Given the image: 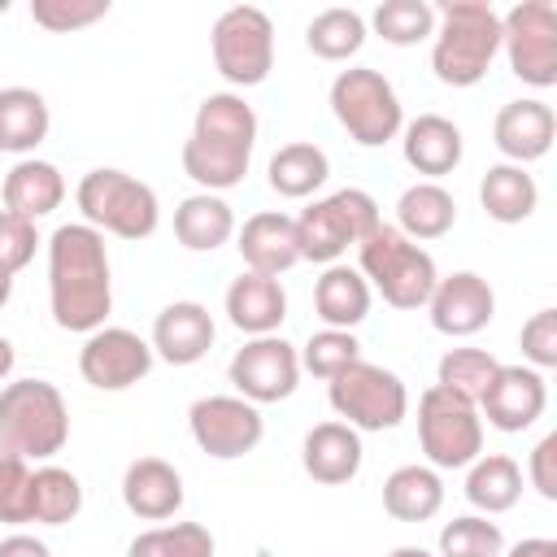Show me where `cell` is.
<instances>
[{"mask_svg": "<svg viewBox=\"0 0 557 557\" xmlns=\"http://www.w3.org/2000/svg\"><path fill=\"white\" fill-rule=\"evenodd\" d=\"M126 557H213V535L200 522H165L139 531Z\"/></svg>", "mask_w": 557, "mask_h": 557, "instance_id": "8d00e7d4", "label": "cell"}, {"mask_svg": "<svg viewBox=\"0 0 557 557\" xmlns=\"http://www.w3.org/2000/svg\"><path fill=\"white\" fill-rule=\"evenodd\" d=\"M527 474H531V487H535L544 500H557V431L544 435V440L531 448Z\"/></svg>", "mask_w": 557, "mask_h": 557, "instance_id": "f6af8a7d", "label": "cell"}, {"mask_svg": "<svg viewBox=\"0 0 557 557\" xmlns=\"http://www.w3.org/2000/svg\"><path fill=\"white\" fill-rule=\"evenodd\" d=\"M0 440L13 444L26 461H48L70 440V409L57 383L17 379L0 392Z\"/></svg>", "mask_w": 557, "mask_h": 557, "instance_id": "5b68a950", "label": "cell"}, {"mask_svg": "<svg viewBox=\"0 0 557 557\" xmlns=\"http://www.w3.org/2000/svg\"><path fill=\"white\" fill-rule=\"evenodd\" d=\"M500 48L509 70L527 87L557 83V9L548 0H522L500 17Z\"/></svg>", "mask_w": 557, "mask_h": 557, "instance_id": "7c38bea8", "label": "cell"}, {"mask_svg": "<svg viewBox=\"0 0 557 557\" xmlns=\"http://www.w3.org/2000/svg\"><path fill=\"white\" fill-rule=\"evenodd\" d=\"M9 296H13V274H9L4 265H0V309L9 305Z\"/></svg>", "mask_w": 557, "mask_h": 557, "instance_id": "681fc988", "label": "cell"}, {"mask_svg": "<svg viewBox=\"0 0 557 557\" xmlns=\"http://www.w3.org/2000/svg\"><path fill=\"white\" fill-rule=\"evenodd\" d=\"M500 553H505V535L483 513L453 518L440 531V557H500Z\"/></svg>", "mask_w": 557, "mask_h": 557, "instance_id": "f35d334b", "label": "cell"}, {"mask_svg": "<svg viewBox=\"0 0 557 557\" xmlns=\"http://www.w3.org/2000/svg\"><path fill=\"white\" fill-rule=\"evenodd\" d=\"M444 505V479L431 466H396L383 479V509L396 522H426Z\"/></svg>", "mask_w": 557, "mask_h": 557, "instance_id": "83f0119b", "label": "cell"}, {"mask_svg": "<svg viewBox=\"0 0 557 557\" xmlns=\"http://www.w3.org/2000/svg\"><path fill=\"white\" fill-rule=\"evenodd\" d=\"M326 174H331L326 152H322L318 144H305V139L283 144V148L270 157V187H274L278 196H287V200L313 196V191L326 183Z\"/></svg>", "mask_w": 557, "mask_h": 557, "instance_id": "836d02e7", "label": "cell"}, {"mask_svg": "<svg viewBox=\"0 0 557 557\" xmlns=\"http://www.w3.org/2000/svg\"><path fill=\"white\" fill-rule=\"evenodd\" d=\"M352 361H361V344L352 331H331L322 326L318 335H309V344L300 348V370H309L313 379H335L339 370H348Z\"/></svg>", "mask_w": 557, "mask_h": 557, "instance_id": "ab89813d", "label": "cell"}, {"mask_svg": "<svg viewBox=\"0 0 557 557\" xmlns=\"http://www.w3.org/2000/svg\"><path fill=\"white\" fill-rule=\"evenodd\" d=\"M426 309H431V326H435L440 335L466 339V335H479V331L492 322L496 296H492V287H487L483 274L457 270V274H448V278L435 283Z\"/></svg>", "mask_w": 557, "mask_h": 557, "instance_id": "2e32d148", "label": "cell"}, {"mask_svg": "<svg viewBox=\"0 0 557 557\" xmlns=\"http://www.w3.org/2000/svg\"><path fill=\"white\" fill-rule=\"evenodd\" d=\"M326 400L348 422L352 431H392L409 413V392L400 374L374 366V361H352L326 383Z\"/></svg>", "mask_w": 557, "mask_h": 557, "instance_id": "9c48e42d", "label": "cell"}, {"mask_svg": "<svg viewBox=\"0 0 557 557\" xmlns=\"http://www.w3.org/2000/svg\"><path fill=\"white\" fill-rule=\"evenodd\" d=\"M305 44L313 57L322 61H348L361 52L366 44V17L357 9H322L309 26H305Z\"/></svg>", "mask_w": 557, "mask_h": 557, "instance_id": "e575fe53", "label": "cell"}, {"mask_svg": "<svg viewBox=\"0 0 557 557\" xmlns=\"http://www.w3.org/2000/svg\"><path fill=\"white\" fill-rule=\"evenodd\" d=\"M213 65L231 87H257L274 70V22L257 4H231L209 35Z\"/></svg>", "mask_w": 557, "mask_h": 557, "instance_id": "8fae6325", "label": "cell"}, {"mask_svg": "<svg viewBox=\"0 0 557 557\" xmlns=\"http://www.w3.org/2000/svg\"><path fill=\"white\" fill-rule=\"evenodd\" d=\"M357 270L361 278L392 305V309H418L431 300L440 274L435 261L422 244L400 235L396 226L379 222L361 244H357Z\"/></svg>", "mask_w": 557, "mask_h": 557, "instance_id": "277c9868", "label": "cell"}, {"mask_svg": "<svg viewBox=\"0 0 557 557\" xmlns=\"http://www.w3.org/2000/svg\"><path fill=\"white\" fill-rule=\"evenodd\" d=\"M187 426H191L196 448L218 461H235V457L252 453L265 435L261 409L244 396H200L187 409Z\"/></svg>", "mask_w": 557, "mask_h": 557, "instance_id": "4fadbf2b", "label": "cell"}, {"mask_svg": "<svg viewBox=\"0 0 557 557\" xmlns=\"http://www.w3.org/2000/svg\"><path fill=\"white\" fill-rule=\"evenodd\" d=\"M331 113L348 131V139L361 144V148H383L405 126L396 87L379 70H370V65H352V70L335 74V83H331Z\"/></svg>", "mask_w": 557, "mask_h": 557, "instance_id": "ba28073f", "label": "cell"}, {"mask_svg": "<svg viewBox=\"0 0 557 557\" xmlns=\"http://www.w3.org/2000/svg\"><path fill=\"white\" fill-rule=\"evenodd\" d=\"M300 461H305V474L313 483H326V487H339V483H352L357 470H361V431H352L348 422H318L309 435H305V448H300Z\"/></svg>", "mask_w": 557, "mask_h": 557, "instance_id": "603a6c76", "label": "cell"}, {"mask_svg": "<svg viewBox=\"0 0 557 557\" xmlns=\"http://www.w3.org/2000/svg\"><path fill=\"white\" fill-rule=\"evenodd\" d=\"M78 370L100 392H126L152 370V344L126 326H100L78 348Z\"/></svg>", "mask_w": 557, "mask_h": 557, "instance_id": "9a60e30c", "label": "cell"}, {"mask_svg": "<svg viewBox=\"0 0 557 557\" xmlns=\"http://www.w3.org/2000/svg\"><path fill=\"white\" fill-rule=\"evenodd\" d=\"M48 300L52 322L74 335H91L104 326L113 309V278L104 235L87 222H65L48 239Z\"/></svg>", "mask_w": 557, "mask_h": 557, "instance_id": "6da1fadb", "label": "cell"}, {"mask_svg": "<svg viewBox=\"0 0 557 557\" xmlns=\"http://www.w3.org/2000/svg\"><path fill=\"white\" fill-rule=\"evenodd\" d=\"M26 492H30V461L0 440V522H26Z\"/></svg>", "mask_w": 557, "mask_h": 557, "instance_id": "b9f144b4", "label": "cell"}, {"mask_svg": "<svg viewBox=\"0 0 557 557\" xmlns=\"http://www.w3.org/2000/svg\"><path fill=\"white\" fill-rule=\"evenodd\" d=\"M226 379L252 405L287 400L296 392V383H300V352L283 335H257L231 357Z\"/></svg>", "mask_w": 557, "mask_h": 557, "instance_id": "5bb4252c", "label": "cell"}, {"mask_svg": "<svg viewBox=\"0 0 557 557\" xmlns=\"http://www.w3.org/2000/svg\"><path fill=\"white\" fill-rule=\"evenodd\" d=\"M553 135H557V117L544 100H509V104H500V113L492 122V144L500 148V157L509 165L548 157Z\"/></svg>", "mask_w": 557, "mask_h": 557, "instance_id": "ac0fdd59", "label": "cell"}, {"mask_svg": "<svg viewBox=\"0 0 557 557\" xmlns=\"http://www.w3.org/2000/svg\"><path fill=\"white\" fill-rule=\"evenodd\" d=\"M379 200L361 187H344L331 191L322 200H313L300 218H296V248L300 261H318V265H335L348 248H357L374 226H379Z\"/></svg>", "mask_w": 557, "mask_h": 557, "instance_id": "52a82bcc", "label": "cell"}, {"mask_svg": "<svg viewBox=\"0 0 557 557\" xmlns=\"http://www.w3.org/2000/svg\"><path fill=\"white\" fill-rule=\"evenodd\" d=\"M13 361H17V352H13V344L0 335V383L9 379V370H13Z\"/></svg>", "mask_w": 557, "mask_h": 557, "instance_id": "c3c4849f", "label": "cell"}, {"mask_svg": "<svg viewBox=\"0 0 557 557\" xmlns=\"http://www.w3.org/2000/svg\"><path fill=\"white\" fill-rule=\"evenodd\" d=\"M239 257L252 274H270L278 278L283 270H292L300 261V248H296V218L287 213H252L244 226H239Z\"/></svg>", "mask_w": 557, "mask_h": 557, "instance_id": "44dd1931", "label": "cell"}, {"mask_svg": "<svg viewBox=\"0 0 557 557\" xmlns=\"http://www.w3.org/2000/svg\"><path fill=\"white\" fill-rule=\"evenodd\" d=\"M226 318L235 331L244 335H278L283 318H287V292L278 278L270 274H252L244 270L231 287H226Z\"/></svg>", "mask_w": 557, "mask_h": 557, "instance_id": "7402d4cb", "label": "cell"}, {"mask_svg": "<svg viewBox=\"0 0 557 557\" xmlns=\"http://www.w3.org/2000/svg\"><path fill=\"white\" fill-rule=\"evenodd\" d=\"M370 22L387 44L409 48V44H422V39L435 35V4H426V0H383Z\"/></svg>", "mask_w": 557, "mask_h": 557, "instance_id": "74e56055", "label": "cell"}, {"mask_svg": "<svg viewBox=\"0 0 557 557\" xmlns=\"http://www.w3.org/2000/svg\"><path fill=\"white\" fill-rule=\"evenodd\" d=\"M48 100L35 87H0V152H30L48 139Z\"/></svg>", "mask_w": 557, "mask_h": 557, "instance_id": "f546056e", "label": "cell"}, {"mask_svg": "<svg viewBox=\"0 0 557 557\" xmlns=\"http://www.w3.org/2000/svg\"><path fill=\"white\" fill-rule=\"evenodd\" d=\"M0 557H52V548L44 540L26 535V531H13V535L0 540Z\"/></svg>", "mask_w": 557, "mask_h": 557, "instance_id": "bcb514c9", "label": "cell"}, {"mask_svg": "<svg viewBox=\"0 0 557 557\" xmlns=\"http://www.w3.org/2000/svg\"><path fill=\"white\" fill-rule=\"evenodd\" d=\"M313 309L331 331H352L370 313V283L361 278V270L335 261L313 283Z\"/></svg>", "mask_w": 557, "mask_h": 557, "instance_id": "484cf974", "label": "cell"}, {"mask_svg": "<svg viewBox=\"0 0 557 557\" xmlns=\"http://www.w3.org/2000/svg\"><path fill=\"white\" fill-rule=\"evenodd\" d=\"M479 200H483V213L500 226H518L535 213L540 205V187L535 178L522 170V165H509V161H496L487 165L483 183H479Z\"/></svg>", "mask_w": 557, "mask_h": 557, "instance_id": "4316f807", "label": "cell"}, {"mask_svg": "<svg viewBox=\"0 0 557 557\" xmlns=\"http://www.w3.org/2000/svg\"><path fill=\"white\" fill-rule=\"evenodd\" d=\"M522 357L531 361V370H553L557 366V309H540L522 322Z\"/></svg>", "mask_w": 557, "mask_h": 557, "instance_id": "7bdbcfd3", "label": "cell"}, {"mask_svg": "<svg viewBox=\"0 0 557 557\" xmlns=\"http://www.w3.org/2000/svg\"><path fill=\"white\" fill-rule=\"evenodd\" d=\"M4 13H9V0H0V17H4Z\"/></svg>", "mask_w": 557, "mask_h": 557, "instance_id": "816d5d0a", "label": "cell"}, {"mask_svg": "<svg viewBox=\"0 0 557 557\" xmlns=\"http://www.w3.org/2000/svg\"><path fill=\"white\" fill-rule=\"evenodd\" d=\"M400 152H405V161H409L418 174H426V183H435L440 174H453V170L461 165L466 144H461L457 122H448L444 113H422V117H413V122L405 126Z\"/></svg>", "mask_w": 557, "mask_h": 557, "instance_id": "cb8c5ba5", "label": "cell"}, {"mask_svg": "<svg viewBox=\"0 0 557 557\" xmlns=\"http://www.w3.org/2000/svg\"><path fill=\"white\" fill-rule=\"evenodd\" d=\"M548 405V387H544V374L531 370V366H500L487 383V392L479 396V409L483 418L496 426V431H527Z\"/></svg>", "mask_w": 557, "mask_h": 557, "instance_id": "e0dca14e", "label": "cell"}, {"mask_svg": "<svg viewBox=\"0 0 557 557\" xmlns=\"http://www.w3.org/2000/svg\"><path fill=\"white\" fill-rule=\"evenodd\" d=\"M109 13V0H30V17L35 26L65 35V30H83L91 22H100Z\"/></svg>", "mask_w": 557, "mask_h": 557, "instance_id": "60d3db41", "label": "cell"}, {"mask_svg": "<svg viewBox=\"0 0 557 557\" xmlns=\"http://www.w3.org/2000/svg\"><path fill=\"white\" fill-rule=\"evenodd\" d=\"M122 500L144 522H165L183 509V474L165 457H135L122 474Z\"/></svg>", "mask_w": 557, "mask_h": 557, "instance_id": "ffe728a7", "label": "cell"}, {"mask_svg": "<svg viewBox=\"0 0 557 557\" xmlns=\"http://www.w3.org/2000/svg\"><path fill=\"white\" fill-rule=\"evenodd\" d=\"M500 52V13L487 0H444L435 13L431 70L444 87H474Z\"/></svg>", "mask_w": 557, "mask_h": 557, "instance_id": "3957f363", "label": "cell"}, {"mask_svg": "<svg viewBox=\"0 0 557 557\" xmlns=\"http://www.w3.org/2000/svg\"><path fill=\"white\" fill-rule=\"evenodd\" d=\"M522 496V470L513 457L505 453H487V457H474L470 461V474H466V500L479 509V513H505L513 509Z\"/></svg>", "mask_w": 557, "mask_h": 557, "instance_id": "1f68e13d", "label": "cell"}, {"mask_svg": "<svg viewBox=\"0 0 557 557\" xmlns=\"http://www.w3.org/2000/svg\"><path fill=\"white\" fill-rule=\"evenodd\" d=\"M257 148V113L235 91H213L200 100L191 135L183 144V174L205 191H226L244 183Z\"/></svg>", "mask_w": 557, "mask_h": 557, "instance_id": "7a4b0ae2", "label": "cell"}, {"mask_svg": "<svg viewBox=\"0 0 557 557\" xmlns=\"http://www.w3.org/2000/svg\"><path fill=\"white\" fill-rule=\"evenodd\" d=\"M4 209L35 222V218H48L52 209H61L65 200V178L52 161H39V157H22L9 174H4Z\"/></svg>", "mask_w": 557, "mask_h": 557, "instance_id": "d4e9b609", "label": "cell"}, {"mask_svg": "<svg viewBox=\"0 0 557 557\" xmlns=\"http://www.w3.org/2000/svg\"><path fill=\"white\" fill-rule=\"evenodd\" d=\"M418 444L431 461V470H461L483 453V418L479 405L426 387L418 396Z\"/></svg>", "mask_w": 557, "mask_h": 557, "instance_id": "30bf717a", "label": "cell"}, {"mask_svg": "<svg viewBox=\"0 0 557 557\" xmlns=\"http://www.w3.org/2000/svg\"><path fill=\"white\" fill-rule=\"evenodd\" d=\"M83 509V483L61 470V466H39L30 470V492H26V522L44 527H65Z\"/></svg>", "mask_w": 557, "mask_h": 557, "instance_id": "d6a6232c", "label": "cell"}, {"mask_svg": "<svg viewBox=\"0 0 557 557\" xmlns=\"http://www.w3.org/2000/svg\"><path fill=\"white\" fill-rule=\"evenodd\" d=\"M35 244H39L35 222H26V218H17V213L0 209V265H4L9 274H17L22 265H30Z\"/></svg>", "mask_w": 557, "mask_h": 557, "instance_id": "ee69618b", "label": "cell"}, {"mask_svg": "<svg viewBox=\"0 0 557 557\" xmlns=\"http://www.w3.org/2000/svg\"><path fill=\"white\" fill-rule=\"evenodd\" d=\"M500 370V361L487 352V348H448L440 357V370H435V387L479 405V396L487 392L492 374Z\"/></svg>", "mask_w": 557, "mask_h": 557, "instance_id": "d590c367", "label": "cell"}, {"mask_svg": "<svg viewBox=\"0 0 557 557\" xmlns=\"http://www.w3.org/2000/svg\"><path fill=\"white\" fill-rule=\"evenodd\" d=\"M505 557H557V540H548V535H531V540H518Z\"/></svg>", "mask_w": 557, "mask_h": 557, "instance_id": "7dc6e473", "label": "cell"}, {"mask_svg": "<svg viewBox=\"0 0 557 557\" xmlns=\"http://www.w3.org/2000/svg\"><path fill=\"white\" fill-rule=\"evenodd\" d=\"M78 209H83V222L96 226L100 235H117V239H148L161 222V205H157V191L148 183H139L135 174L126 170H113V165H100V170H87L78 191H74Z\"/></svg>", "mask_w": 557, "mask_h": 557, "instance_id": "8992f818", "label": "cell"}, {"mask_svg": "<svg viewBox=\"0 0 557 557\" xmlns=\"http://www.w3.org/2000/svg\"><path fill=\"white\" fill-rule=\"evenodd\" d=\"M453 222H457V205H453V196H448L440 183H426V178H422V183L405 187L400 200H396V231L409 235L413 244H418V239H440V235H448Z\"/></svg>", "mask_w": 557, "mask_h": 557, "instance_id": "4dcf8cb0", "label": "cell"}, {"mask_svg": "<svg viewBox=\"0 0 557 557\" xmlns=\"http://www.w3.org/2000/svg\"><path fill=\"white\" fill-rule=\"evenodd\" d=\"M174 235L191 252H213L235 235V213L218 191H196L174 209Z\"/></svg>", "mask_w": 557, "mask_h": 557, "instance_id": "f1b7e54d", "label": "cell"}, {"mask_svg": "<svg viewBox=\"0 0 557 557\" xmlns=\"http://www.w3.org/2000/svg\"><path fill=\"white\" fill-rule=\"evenodd\" d=\"M213 313L200 300H174L152 322V357L170 366H196L213 348Z\"/></svg>", "mask_w": 557, "mask_h": 557, "instance_id": "d6986e66", "label": "cell"}, {"mask_svg": "<svg viewBox=\"0 0 557 557\" xmlns=\"http://www.w3.org/2000/svg\"><path fill=\"white\" fill-rule=\"evenodd\" d=\"M387 557H435V553H426V548H418V544H400V548H392Z\"/></svg>", "mask_w": 557, "mask_h": 557, "instance_id": "f907efd6", "label": "cell"}]
</instances>
